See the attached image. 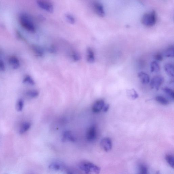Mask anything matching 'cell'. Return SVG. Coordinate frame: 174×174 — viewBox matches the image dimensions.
Listing matches in <instances>:
<instances>
[{
  "mask_svg": "<svg viewBox=\"0 0 174 174\" xmlns=\"http://www.w3.org/2000/svg\"><path fill=\"white\" fill-rule=\"evenodd\" d=\"M24 106V101L22 99H20L18 101L16 106L17 111L20 112L23 110Z\"/></svg>",
  "mask_w": 174,
  "mask_h": 174,
  "instance_id": "obj_25",
  "label": "cell"
},
{
  "mask_svg": "<svg viewBox=\"0 0 174 174\" xmlns=\"http://www.w3.org/2000/svg\"><path fill=\"white\" fill-rule=\"evenodd\" d=\"M23 82L32 85H34L35 84V81L29 75H27L24 77Z\"/></svg>",
  "mask_w": 174,
  "mask_h": 174,
  "instance_id": "obj_23",
  "label": "cell"
},
{
  "mask_svg": "<svg viewBox=\"0 0 174 174\" xmlns=\"http://www.w3.org/2000/svg\"><path fill=\"white\" fill-rule=\"evenodd\" d=\"M164 70L168 75L170 77H174V66L173 64L170 63L166 64L164 66Z\"/></svg>",
  "mask_w": 174,
  "mask_h": 174,
  "instance_id": "obj_14",
  "label": "cell"
},
{
  "mask_svg": "<svg viewBox=\"0 0 174 174\" xmlns=\"http://www.w3.org/2000/svg\"><path fill=\"white\" fill-rule=\"evenodd\" d=\"M87 60L89 63H92L95 61V55L94 52L91 48L89 47L87 50Z\"/></svg>",
  "mask_w": 174,
  "mask_h": 174,
  "instance_id": "obj_16",
  "label": "cell"
},
{
  "mask_svg": "<svg viewBox=\"0 0 174 174\" xmlns=\"http://www.w3.org/2000/svg\"><path fill=\"white\" fill-rule=\"evenodd\" d=\"M163 91L169 98L173 100L174 98V93L173 90L169 88L165 87L163 89Z\"/></svg>",
  "mask_w": 174,
  "mask_h": 174,
  "instance_id": "obj_21",
  "label": "cell"
},
{
  "mask_svg": "<svg viewBox=\"0 0 174 174\" xmlns=\"http://www.w3.org/2000/svg\"><path fill=\"white\" fill-rule=\"evenodd\" d=\"M101 146L102 148L105 152L109 151L111 150L112 144L111 139L108 138L102 139L101 142Z\"/></svg>",
  "mask_w": 174,
  "mask_h": 174,
  "instance_id": "obj_8",
  "label": "cell"
},
{
  "mask_svg": "<svg viewBox=\"0 0 174 174\" xmlns=\"http://www.w3.org/2000/svg\"><path fill=\"white\" fill-rule=\"evenodd\" d=\"M65 17L68 21V22L71 24H74L75 22V18L70 14H67L65 15Z\"/></svg>",
  "mask_w": 174,
  "mask_h": 174,
  "instance_id": "obj_26",
  "label": "cell"
},
{
  "mask_svg": "<svg viewBox=\"0 0 174 174\" xmlns=\"http://www.w3.org/2000/svg\"><path fill=\"white\" fill-rule=\"evenodd\" d=\"M78 166L82 172L87 174H98L100 171V167L88 161H81L79 163Z\"/></svg>",
  "mask_w": 174,
  "mask_h": 174,
  "instance_id": "obj_2",
  "label": "cell"
},
{
  "mask_svg": "<svg viewBox=\"0 0 174 174\" xmlns=\"http://www.w3.org/2000/svg\"><path fill=\"white\" fill-rule=\"evenodd\" d=\"M31 124L29 122L24 123L21 127L20 130V133L21 134H23L25 133L30 128Z\"/></svg>",
  "mask_w": 174,
  "mask_h": 174,
  "instance_id": "obj_19",
  "label": "cell"
},
{
  "mask_svg": "<svg viewBox=\"0 0 174 174\" xmlns=\"http://www.w3.org/2000/svg\"><path fill=\"white\" fill-rule=\"evenodd\" d=\"M128 93L130 94V95L131 96V97L133 99H136L138 97V94L134 89H132L129 90Z\"/></svg>",
  "mask_w": 174,
  "mask_h": 174,
  "instance_id": "obj_27",
  "label": "cell"
},
{
  "mask_svg": "<svg viewBox=\"0 0 174 174\" xmlns=\"http://www.w3.org/2000/svg\"><path fill=\"white\" fill-rule=\"evenodd\" d=\"M109 108V105L108 104H105L102 110L104 112H106L108 110Z\"/></svg>",
  "mask_w": 174,
  "mask_h": 174,
  "instance_id": "obj_33",
  "label": "cell"
},
{
  "mask_svg": "<svg viewBox=\"0 0 174 174\" xmlns=\"http://www.w3.org/2000/svg\"><path fill=\"white\" fill-rule=\"evenodd\" d=\"M26 95L31 98H35L39 95V92L36 90H30L26 93Z\"/></svg>",
  "mask_w": 174,
  "mask_h": 174,
  "instance_id": "obj_22",
  "label": "cell"
},
{
  "mask_svg": "<svg viewBox=\"0 0 174 174\" xmlns=\"http://www.w3.org/2000/svg\"><path fill=\"white\" fill-rule=\"evenodd\" d=\"M105 104L104 101L102 99L96 101L93 105V111L95 113H99L103 109Z\"/></svg>",
  "mask_w": 174,
  "mask_h": 174,
  "instance_id": "obj_9",
  "label": "cell"
},
{
  "mask_svg": "<svg viewBox=\"0 0 174 174\" xmlns=\"http://www.w3.org/2000/svg\"><path fill=\"white\" fill-rule=\"evenodd\" d=\"M94 8L96 13L99 17H103L105 15V12L103 6L98 2L94 3Z\"/></svg>",
  "mask_w": 174,
  "mask_h": 174,
  "instance_id": "obj_10",
  "label": "cell"
},
{
  "mask_svg": "<svg viewBox=\"0 0 174 174\" xmlns=\"http://www.w3.org/2000/svg\"><path fill=\"white\" fill-rule=\"evenodd\" d=\"M19 23L23 28L31 33H35L36 28L35 25L28 14L21 13L18 17Z\"/></svg>",
  "mask_w": 174,
  "mask_h": 174,
  "instance_id": "obj_1",
  "label": "cell"
},
{
  "mask_svg": "<svg viewBox=\"0 0 174 174\" xmlns=\"http://www.w3.org/2000/svg\"><path fill=\"white\" fill-rule=\"evenodd\" d=\"M73 60L75 61H78L81 59L80 55L77 52H74L72 55Z\"/></svg>",
  "mask_w": 174,
  "mask_h": 174,
  "instance_id": "obj_29",
  "label": "cell"
},
{
  "mask_svg": "<svg viewBox=\"0 0 174 174\" xmlns=\"http://www.w3.org/2000/svg\"><path fill=\"white\" fill-rule=\"evenodd\" d=\"M36 2L39 7L43 10L49 13H52L54 12L53 6L50 2L45 0H37Z\"/></svg>",
  "mask_w": 174,
  "mask_h": 174,
  "instance_id": "obj_4",
  "label": "cell"
},
{
  "mask_svg": "<svg viewBox=\"0 0 174 174\" xmlns=\"http://www.w3.org/2000/svg\"><path fill=\"white\" fill-rule=\"evenodd\" d=\"M6 70V66L4 62L0 60V71L4 72Z\"/></svg>",
  "mask_w": 174,
  "mask_h": 174,
  "instance_id": "obj_31",
  "label": "cell"
},
{
  "mask_svg": "<svg viewBox=\"0 0 174 174\" xmlns=\"http://www.w3.org/2000/svg\"><path fill=\"white\" fill-rule=\"evenodd\" d=\"M166 160L170 166L174 168V157L171 155H167L166 157Z\"/></svg>",
  "mask_w": 174,
  "mask_h": 174,
  "instance_id": "obj_24",
  "label": "cell"
},
{
  "mask_svg": "<svg viewBox=\"0 0 174 174\" xmlns=\"http://www.w3.org/2000/svg\"><path fill=\"white\" fill-rule=\"evenodd\" d=\"M76 140L75 137L71 131H66L63 133L62 138V141L63 142H74L76 141Z\"/></svg>",
  "mask_w": 174,
  "mask_h": 174,
  "instance_id": "obj_12",
  "label": "cell"
},
{
  "mask_svg": "<svg viewBox=\"0 0 174 174\" xmlns=\"http://www.w3.org/2000/svg\"><path fill=\"white\" fill-rule=\"evenodd\" d=\"M8 62L10 66L13 69H17L20 66V60L17 57L14 56L9 58Z\"/></svg>",
  "mask_w": 174,
  "mask_h": 174,
  "instance_id": "obj_11",
  "label": "cell"
},
{
  "mask_svg": "<svg viewBox=\"0 0 174 174\" xmlns=\"http://www.w3.org/2000/svg\"><path fill=\"white\" fill-rule=\"evenodd\" d=\"M49 168L54 171H63L66 169L65 164L61 161H56L50 164Z\"/></svg>",
  "mask_w": 174,
  "mask_h": 174,
  "instance_id": "obj_7",
  "label": "cell"
},
{
  "mask_svg": "<svg viewBox=\"0 0 174 174\" xmlns=\"http://www.w3.org/2000/svg\"><path fill=\"white\" fill-rule=\"evenodd\" d=\"M139 171L140 173L142 174H147L148 172L147 167L144 165H141L140 166Z\"/></svg>",
  "mask_w": 174,
  "mask_h": 174,
  "instance_id": "obj_28",
  "label": "cell"
},
{
  "mask_svg": "<svg viewBox=\"0 0 174 174\" xmlns=\"http://www.w3.org/2000/svg\"><path fill=\"white\" fill-rule=\"evenodd\" d=\"M164 82V77L159 76L155 77L151 81L150 86L152 89H155L157 90L159 89L160 86Z\"/></svg>",
  "mask_w": 174,
  "mask_h": 174,
  "instance_id": "obj_5",
  "label": "cell"
},
{
  "mask_svg": "<svg viewBox=\"0 0 174 174\" xmlns=\"http://www.w3.org/2000/svg\"><path fill=\"white\" fill-rule=\"evenodd\" d=\"M138 77L143 84H147L150 81V77L147 74L141 72L138 74Z\"/></svg>",
  "mask_w": 174,
  "mask_h": 174,
  "instance_id": "obj_13",
  "label": "cell"
},
{
  "mask_svg": "<svg viewBox=\"0 0 174 174\" xmlns=\"http://www.w3.org/2000/svg\"><path fill=\"white\" fill-rule=\"evenodd\" d=\"M154 58L155 59L159 61H162L163 60V57L162 55L161 54L157 53L154 55Z\"/></svg>",
  "mask_w": 174,
  "mask_h": 174,
  "instance_id": "obj_30",
  "label": "cell"
},
{
  "mask_svg": "<svg viewBox=\"0 0 174 174\" xmlns=\"http://www.w3.org/2000/svg\"><path fill=\"white\" fill-rule=\"evenodd\" d=\"M157 21V15L154 11L145 13L142 19V23L144 25L150 27L154 25Z\"/></svg>",
  "mask_w": 174,
  "mask_h": 174,
  "instance_id": "obj_3",
  "label": "cell"
},
{
  "mask_svg": "<svg viewBox=\"0 0 174 174\" xmlns=\"http://www.w3.org/2000/svg\"><path fill=\"white\" fill-rule=\"evenodd\" d=\"M164 55L165 57L173 58L174 56V48L173 46H171L166 49L165 51Z\"/></svg>",
  "mask_w": 174,
  "mask_h": 174,
  "instance_id": "obj_18",
  "label": "cell"
},
{
  "mask_svg": "<svg viewBox=\"0 0 174 174\" xmlns=\"http://www.w3.org/2000/svg\"><path fill=\"white\" fill-rule=\"evenodd\" d=\"M32 49L34 53L39 57H42L44 54V51L41 46L38 45H33Z\"/></svg>",
  "mask_w": 174,
  "mask_h": 174,
  "instance_id": "obj_15",
  "label": "cell"
},
{
  "mask_svg": "<svg viewBox=\"0 0 174 174\" xmlns=\"http://www.w3.org/2000/svg\"><path fill=\"white\" fill-rule=\"evenodd\" d=\"M97 128L95 126L90 127L86 132V138L89 142L94 141L97 136Z\"/></svg>",
  "mask_w": 174,
  "mask_h": 174,
  "instance_id": "obj_6",
  "label": "cell"
},
{
  "mask_svg": "<svg viewBox=\"0 0 174 174\" xmlns=\"http://www.w3.org/2000/svg\"><path fill=\"white\" fill-rule=\"evenodd\" d=\"M49 51L50 52L55 53L56 51V50L54 46H52L49 49Z\"/></svg>",
  "mask_w": 174,
  "mask_h": 174,
  "instance_id": "obj_32",
  "label": "cell"
},
{
  "mask_svg": "<svg viewBox=\"0 0 174 174\" xmlns=\"http://www.w3.org/2000/svg\"><path fill=\"white\" fill-rule=\"evenodd\" d=\"M155 100L158 103L164 105H167L169 104V102L167 99L161 96H158L155 98Z\"/></svg>",
  "mask_w": 174,
  "mask_h": 174,
  "instance_id": "obj_20",
  "label": "cell"
},
{
  "mask_svg": "<svg viewBox=\"0 0 174 174\" xmlns=\"http://www.w3.org/2000/svg\"><path fill=\"white\" fill-rule=\"evenodd\" d=\"M150 69L152 73H157L160 71V67L157 62L154 61L152 62Z\"/></svg>",
  "mask_w": 174,
  "mask_h": 174,
  "instance_id": "obj_17",
  "label": "cell"
}]
</instances>
